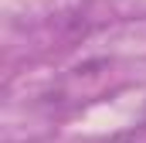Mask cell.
I'll use <instances>...</instances> for the list:
<instances>
[{"mask_svg":"<svg viewBox=\"0 0 146 143\" xmlns=\"http://www.w3.org/2000/svg\"><path fill=\"white\" fill-rule=\"evenodd\" d=\"M122 143H146V126H143V130H136V133H129Z\"/></svg>","mask_w":146,"mask_h":143,"instance_id":"cell-1","label":"cell"}]
</instances>
